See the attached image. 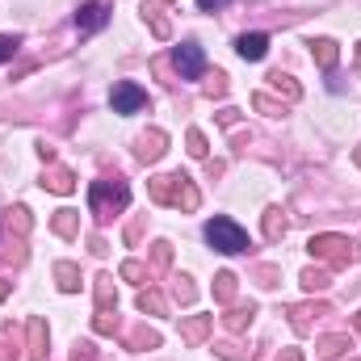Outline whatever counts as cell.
Returning <instances> with one entry per match:
<instances>
[{"label":"cell","mask_w":361,"mask_h":361,"mask_svg":"<svg viewBox=\"0 0 361 361\" xmlns=\"http://www.w3.org/2000/svg\"><path fill=\"white\" fill-rule=\"evenodd\" d=\"M206 92H210V97H223V92H227V76H223V72H214V76H210V85H206Z\"/></svg>","instance_id":"d590c367"},{"label":"cell","mask_w":361,"mask_h":361,"mask_svg":"<svg viewBox=\"0 0 361 361\" xmlns=\"http://www.w3.org/2000/svg\"><path fill=\"white\" fill-rule=\"evenodd\" d=\"M214 353H219L223 361H244V349H240L235 341H219V345H214Z\"/></svg>","instance_id":"1f68e13d"},{"label":"cell","mask_w":361,"mask_h":361,"mask_svg":"<svg viewBox=\"0 0 361 361\" xmlns=\"http://www.w3.org/2000/svg\"><path fill=\"white\" fill-rule=\"evenodd\" d=\"M143 17L152 21V34H156V38H173V25H169V17H164V8H160V4L143 0Z\"/></svg>","instance_id":"e0dca14e"},{"label":"cell","mask_w":361,"mask_h":361,"mask_svg":"<svg viewBox=\"0 0 361 361\" xmlns=\"http://www.w3.org/2000/svg\"><path fill=\"white\" fill-rule=\"evenodd\" d=\"M219 122H223V126H235V122H240V109H219Z\"/></svg>","instance_id":"ab89813d"},{"label":"cell","mask_w":361,"mask_h":361,"mask_svg":"<svg viewBox=\"0 0 361 361\" xmlns=\"http://www.w3.org/2000/svg\"><path fill=\"white\" fill-rule=\"evenodd\" d=\"M30 223H34V219H30V210H25V206H13V210H8V227H13L21 240L30 235Z\"/></svg>","instance_id":"f1b7e54d"},{"label":"cell","mask_w":361,"mask_h":361,"mask_svg":"<svg viewBox=\"0 0 361 361\" xmlns=\"http://www.w3.org/2000/svg\"><path fill=\"white\" fill-rule=\"evenodd\" d=\"M357 68H361V42H357Z\"/></svg>","instance_id":"bcb514c9"},{"label":"cell","mask_w":361,"mask_h":361,"mask_svg":"<svg viewBox=\"0 0 361 361\" xmlns=\"http://www.w3.org/2000/svg\"><path fill=\"white\" fill-rule=\"evenodd\" d=\"M122 277H126V281H135V286H143V281H152V269H147V265H143V261H122Z\"/></svg>","instance_id":"83f0119b"},{"label":"cell","mask_w":361,"mask_h":361,"mask_svg":"<svg viewBox=\"0 0 361 361\" xmlns=\"http://www.w3.org/2000/svg\"><path fill=\"white\" fill-rule=\"evenodd\" d=\"M311 55H315V63H319L324 72H332L336 59H341V47H336L332 38H315V42H311Z\"/></svg>","instance_id":"9a60e30c"},{"label":"cell","mask_w":361,"mask_h":361,"mask_svg":"<svg viewBox=\"0 0 361 361\" xmlns=\"http://www.w3.org/2000/svg\"><path fill=\"white\" fill-rule=\"evenodd\" d=\"M0 361H17V345H0Z\"/></svg>","instance_id":"60d3db41"},{"label":"cell","mask_w":361,"mask_h":361,"mask_svg":"<svg viewBox=\"0 0 361 361\" xmlns=\"http://www.w3.org/2000/svg\"><path fill=\"white\" fill-rule=\"evenodd\" d=\"M164 152H169V135H164V130H147V135H139V143H135V156H139L143 164H156Z\"/></svg>","instance_id":"30bf717a"},{"label":"cell","mask_w":361,"mask_h":361,"mask_svg":"<svg viewBox=\"0 0 361 361\" xmlns=\"http://www.w3.org/2000/svg\"><path fill=\"white\" fill-rule=\"evenodd\" d=\"M252 315H257V307H235V311H227L223 315V324H227V332H248V324H252Z\"/></svg>","instance_id":"44dd1931"},{"label":"cell","mask_w":361,"mask_h":361,"mask_svg":"<svg viewBox=\"0 0 361 361\" xmlns=\"http://www.w3.org/2000/svg\"><path fill=\"white\" fill-rule=\"evenodd\" d=\"M307 252H311L315 261H324L328 269H349V265H357V244H353L349 235H332V231L311 235Z\"/></svg>","instance_id":"3957f363"},{"label":"cell","mask_w":361,"mask_h":361,"mask_svg":"<svg viewBox=\"0 0 361 361\" xmlns=\"http://www.w3.org/2000/svg\"><path fill=\"white\" fill-rule=\"evenodd\" d=\"M147 193H152V202H156V206H173V210H185V214L202 206L197 185L185 177V173H164V177H152Z\"/></svg>","instance_id":"6da1fadb"},{"label":"cell","mask_w":361,"mask_h":361,"mask_svg":"<svg viewBox=\"0 0 361 361\" xmlns=\"http://www.w3.org/2000/svg\"><path fill=\"white\" fill-rule=\"evenodd\" d=\"M353 328H357V332H361V311H357V315H353Z\"/></svg>","instance_id":"ee69618b"},{"label":"cell","mask_w":361,"mask_h":361,"mask_svg":"<svg viewBox=\"0 0 361 361\" xmlns=\"http://www.w3.org/2000/svg\"><path fill=\"white\" fill-rule=\"evenodd\" d=\"M185 143H189V156H193V160H206L210 143H206V135H202V130H189V135H185Z\"/></svg>","instance_id":"4dcf8cb0"},{"label":"cell","mask_w":361,"mask_h":361,"mask_svg":"<svg viewBox=\"0 0 361 361\" xmlns=\"http://www.w3.org/2000/svg\"><path fill=\"white\" fill-rule=\"evenodd\" d=\"M72 361H97V349H92V341H76V349H72Z\"/></svg>","instance_id":"e575fe53"},{"label":"cell","mask_w":361,"mask_h":361,"mask_svg":"<svg viewBox=\"0 0 361 361\" xmlns=\"http://www.w3.org/2000/svg\"><path fill=\"white\" fill-rule=\"evenodd\" d=\"M130 202V185L122 177H101L89 185V210L97 223H109L114 214H122Z\"/></svg>","instance_id":"7a4b0ae2"},{"label":"cell","mask_w":361,"mask_h":361,"mask_svg":"<svg viewBox=\"0 0 361 361\" xmlns=\"http://www.w3.org/2000/svg\"><path fill=\"white\" fill-rule=\"evenodd\" d=\"M51 227H55V235L72 240V235H80V214H76V210H55Z\"/></svg>","instance_id":"ac0fdd59"},{"label":"cell","mask_w":361,"mask_h":361,"mask_svg":"<svg viewBox=\"0 0 361 361\" xmlns=\"http://www.w3.org/2000/svg\"><path fill=\"white\" fill-rule=\"evenodd\" d=\"M25 332H30V341H25V357L30 361H47V345H51V336H47V319L42 315H34L30 324H25Z\"/></svg>","instance_id":"ba28073f"},{"label":"cell","mask_w":361,"mask_h":361,"mask_svg":"<svg viewBox=\"0 0 361 361\" xmlns=\"http://www.w3.org/2000/svg\"><path fill=\"white\" fill-rule=\"evenodd\" d=\"M269 85H273L277 92H286V101H298V97H302V89L294 85V76H286V72H273Z\"/></svg>","instance_id":"4316f807"},{"label":"cell","mask_w":361,"mask_h":361,"mask_svg":"<svg viewBox=\"0 0 361 361\" xmlns=\"http://www.w3.org/2000/svg\"><path fill=\"white\" fill-rule=\"evenodd\" d=\"M227 4H231V0H197L202 13H219V8H227Z\"/></svg>","instance_id":"f35d334b"},{"label":"cell","mask_w":361,"mask_h":361,"mask_svg":"<svg viewBox=\"0 0 361 361\" xmlns=\"http://www.w3.org/2000/svg\"><path fill=\"white\" fill-rule=\"evenodd\" d=\"M173 294H177V302H185V307H189V302L197 298V290H193V281H189V277H177V286H173Z\"/></svg>","instance_id":"d6a6232c"},{"label":"cell","mask_w":361,"mask_h":361,"mask_svg":"<svg viewBox=\"0 0 361 361\" xmlns=\"http://www.w3.org/2000/svg\"><path fill=\"white\" fill-rule=\"evenodd\" d=\"M173 68H177L180 80H202V76H206V55H202V47H197V42L173 47Z\"/></svg>","instance_id":"5b68a950"},{"label":"cell","mask_w":361,"mask_h":361,"mask_svg":"<svg viewBox=\"0 0 361 361\" xmlns=\"http://www.w3.org/2000/svg\"><path fill=\"white\" fill-rule=\"evenodd\" d=\"M349 349H353V341H349V336H319V341H315V353H319L324 361L345 357Z\"/></svg>","instance_id":"5bb4252c"},{"label":"cell","mask_w":361,"mask_h":361,"mask_svg":"<svg viewBox=\"0 0 361 361\" xmlns=\"http://www.w3.org/2000/svg\"><path fill=\"white\" fill-rule=\"evenodd\" d=\"M206 244H210L214 252H223V257H240V252L252 248V244H248V231H244L235 219H210V223H206Z\"/></svg>","instance_id":"277c9868"},{"label":"cell","mask_w":361,"mask_h":361,"mask_svg":"<svg viewBox=\"0 0 361 361\" xmlns=\"http://www.w3.org/2000/svg\"><path fill=\"white\" fill-rule=\"evenodd\" d=\"M8 290H13V281H8V277H4V273H0V302H4V298H8Z\"/></svg>","instance_id":"b9f144b4"},{"label":"cell","mask_w":361,"mask_h":361,"mask_svg":"<svg viewBox=\"0 0 361 361\" xmlns=\"http://www.w3.org/2000/svg\"><path fill=\"white\" fill-rule=\"evenodd\" d=\"M169 4H173V0H169Z\"/></svg>","instance_id":"7dc6e473"},{"label":"cell","mask_w":361,"mask_h":361,"mask_svg":"<svg viewBox=\"0 0 361 361\" xmlns=\"http://www.w3.org/2000/svg\"><path fill=\"white\" fill-rule=\"evenodd\" d=\"M319 315H332V307H328V302H302V307H290V324H294L298 336H307V332L315 328Z\"/></svg>","instance_id":"9c48e42d"},{"label":"cell","mask_w":361,"mask_h":361,"mask_svg":"<svg viewBox=\"0 0 361 361\" xmlns=\"http://www.w3.org/2000/svg\"><path fill=\"white\" fill-rule=\"evenodd\" d=\"M135 302H139V311H143V315H169V298H164L160 290H152V286H147V290H139V298H135Z\"/></svg>","instance_id":"2e32d148"},{"label":"cell","mask_w":361,"mask_h":361,"mask_svg":"<svg viewBox=\"0 0 361 361\" xmlns=\"http://www.w3.org/2000/svg\"><path fill=\"white\" fill-rule=\"evenodd\" d=\"M235 55L248 59V63L265 59V55H269V34H240V38H235Z\"/></svg>","instance_id":"7c38bea8"},{"label":"cell","mask_w":361,"mask_h":361,"mask_svg":"<svg viewBox=\"0 0 361 361\" xmlns=\"http://www.w3.org/2000/svg\"><path fill=\"white\" fill-rule=\"evenodd\" d=\"M277 361H302V353H298V349H286V353H281Z\"/></svg>","instance_id":"7bdbcfd3"},{"label":"cell","mask_w":361,"mask_h":361,"mask_svg":"<svg viewBox=\"0 0 361 361\" xmlns=\"http://www.w3.org/2000/svg\"><path fill=\"white\" fill-rule=\"evenodd\" d=\"M109 105H114V114H139V109H147V92L135 80H118L109 92Z\"/></svg>","instance_id":"8992f818"},{"label":"cell","mask_w":361,"mask_h":361,"mask_svg":"<svg viewBox=\"0 0 361 361\" xmlns=\"http://www.w3.org/2000/svg\"><path fill=\"white\" fill-rule=\"evenodd\" d=\"M210 332H214V315H189V319H180V341L193 345V349H197Z\"/></svg>","instance_id":"8fae6325"},{"label":"cell","mask_w":361,"mask_h":361,"mask_svg":"<svg viewBox=\"0 0 361 361\" xmlns=\"http://www.w3.org/2000/svg\"><path fill=\"white\" fill-rule=\"evenodd\" d=\"M286 227H290V223H286V214H281L277 206H269V210H265V240H281V235H286Z\"/></svg>","instance_id":"d4e9b609"},{"label":"cell","mask_w":361,"mask_h":361,"mask_svg":"<svg viewBox=\"0 0 361 361\" xmlns=\"http://www.w3.org/2000/svg\"><path fill=\"white\" fill-rule=\"evenodd\" d=\"M252 109H261V114H269V118H281V114H286V105L273 101L269 92H257V97H252Z\"/></svg>","instance_id":"f546056e"},{"label":"cell","mask_w":361,"mask_h":361,"mask_svg":"<svg viewBox=\"0 0 361 361\" xmlns=\"http://www.w3.org/2000/svg\"><path fill=\"white\" fill-rule=\"evenodd\" d=\"M235 286H240V281H235V273H219V277H214V302H231V298H235Z\"/></svg>","instance_id":"cb8c5ba5"},{"label":"cell","mask_w":361,"mask_h":361,"mask_svg":"<svg viewBox=\"0 0 361 361\" xmlns=\"http://www.w3.org/2000/svg\"><path fill=\"white\" fill-rule=\"evenodd\" d=\"M17 47H21V42H17L13 34H0V63H8V59L17 55Z\"/></svg>","instance_id":"836d02e7"},{"label":"cell","mask_w":361,"mask_h":361,"mask_svg":"<svg viewBox=\"0 0 361 361\" xmlns=\"http://www.w3.org/2000/svg\"><path fill=\"white\" fill-rule=\"evenodd\" d=\"M109 13H114V8H109L105 0H89V4H80V8H76V30H80V34H97V30H105V25H109Z\"/></svg>","instance_id":"52a82bcc"},{"label":"cell","mask_w":361,"mask_h":361,"mask_svg":"<svg viewBox=\"0 0 361 361\" xmlns=\"http://www.w3.org/2000/svg\"><path fill=\"white\" fill-rule=\"evenodd\" d=\"M257 277H261V286H277V277H281V273L273 269V265H261V269H257Z\"/></svg>","instance_id":"74e56055"},{"label":"cell","mask_w":361,"mask_h":361,"mask_svg":"<svg viewBox=\"0 0 361 361\" xmlns=\"http://www.w3.org/2000/svg\"><path fill=\"white\" fill-rule=\"evenodd\" d=\"M328 286H332V269H302V290L324 294Z\"/></svg>","instance_id":"7402d4cb"},{"label":"cell","mask_w":361,"mask_h":361,"mask_svg":"<svg viewBox=\"0 0 361 361\" xmlns=\"http://www.w3.org/2000/svg\"><path fill=\"white\" fill-rule=\"evenodd\" d=\"M126 345H130V349H139V353H143V349H160V332H156V328H135Z\"/></svg>","instance_id":"603a6c76"},{"label":"cell","mask_w":361,"mask_h":361,"mask_svg":"<svg viewBox=\"0 0 361 361\" xmlns=\"http://www.w3.org/2000/svg\"><path fill=\"white\" fill-rule=\"evenodd\" d=\"M169 261H173V244H169V240H160V244H156V265L164 269Z\"/></svg>","instance_id":"8d00e7d4"},{"label":"cell","mask_w":361,"mask_h":361,"mask_svg":"<svg viewBox=\"0 0 361 361\" xmlns=\"http://www.w3.org/2000/svg\"><path fill=\"white\" fill-rule=\"evenodd\" d=\"M42 189H51V193L68 197V193L76 189V173H72V169H51V173L42 177Z\"/></svg>","instance_id":"4fadbf2b"},{"label":"cell","mask_w":361,"mask_h":361,"mask_svg":"<svg viewBox=\"0 0 361 361\" xmlns=\"http://www.w3.org/2000/svg\"><path fill=\"white\" fill-rule=\"evenodd\" d=\"M92 332H101V336H114V332H118V307H109V311H97V315H92Z\"/></svg>","instance_id":"484cf974"},{"label":"cell","mask_w":361,"mask_h":361,"mask_svg":"<svg viewBox=\"0 0 361 361\" xmlns=\"http://www.w3.org/2000/svg\"><path fill=\"white\" fill-rule=\"evenodd\" d=\"M55 281H59L63 294H76V290H80V269H76L72 261H59V265H55Z\"/></svg>","instance_id":"d6986e66"},{"label":"cell","mask_w":361,"mask_h":361,"mask_svg":"<svg viewBox=\"0 0 361 361\" xmlns=\"http://www.w3.org/2000/svg\"><path fill=\"white\" fill-rule=\"evenodd\" d=\"M109 307H118L114 277H109V273H97V311H109Z\"/></svg>","instance_id":"ffe728a7"},{"label":"cell","mask_w":361,"mask_h":361,"mask_svg":"<svg viewBox=\"0 0 361 361\" xmlns=\"http://www.w3.org/2000/svg\"><path fill=\"white\" fill-rule=\"evenodd\" d=\"M353 160H357V164H361V147H357V152H353Z\"/></svg>","instance_id":"f6af8a7d"}]
</instances>
